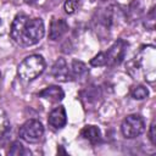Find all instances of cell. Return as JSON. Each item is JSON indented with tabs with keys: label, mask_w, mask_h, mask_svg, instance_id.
Instances as JSON below:
<instances>
[{
	"label": "cell",
	"mask_w": 156,
	"mask_h": 156,
	"mask_svg": "<svg viewBox=\"0 0 156 156\" xmlns=\"http://www.w3.org/2000/svg\"><path fill=\"white\" fill-rule=\"evenodd\" d=\"M45 33V26L41 18L29 17L24 13H18L15 16L10 35L15 43L21 46H32L38 44Z\"/></svg>",
	"instance_id": "obj_1"
},
{
	"label": "cell",
	"mask_w": 156,
	"mask_h": 156,
	"mask_svg": "<svg viewBox=\"0 0 156 156\" xmlns=\"http://www.w3.org/2000/svg\"><path fill=\"white\" fill-rule=\"evenodd\" d=\"M155 48L151 45L143 46L139 52L127 65V72L134 79H145L150 83L155 80Z\"/></svg>",
	"instance_id": "obj_2"
},
{
	"label": "cell",
	"mask_w": 156,
	"mask_h": 156,
	"mask_svg": "<svg viewBox=\"0 0 156 156\" xmlns=\"http://www.w3.org/2000/svg\"><path fill=\"white\" fill-rule=\"evenodd\" d=\"M128 43L123 39H117L106 51H101L90 60V65L94 67H113L119 65L127 52Z\"/></svg>",
	"instance_id": "obj_3"
},
{
	"label": "cell",
	"mask_w": 156,
	"mask_h": 156,
	"mask_svg": "<svg viewBox=\"0 0 156 156\" xmlns=\"http://www.w3.org/2000/svg\"><path fill=\"white\" fill-rule=\"evenodd\" d=\"M45 60L41 55L33 54L23 58L17 66V74L22 80L30 82L39 77L45 69Z\"/></svg>",
	"instance_id": "obj_4"
},
{
	"label": "cell",
	"mask_w": 156,
	"mask_h": 156,
	"mask_svg": "<svg viewBox=\"0 0 156 156\" xmlns=\"http://www.w3.org/2000/svg\"><path fill=\"white\" fill-rule=\"evenodd\" d=\"M115 23V10L113 6H108V7H104V9H99L95 11L93 20H91V24H93V29L96 32V34L99 37H108L111 28Z\"/></svg>",
	"instance_id": "obj_5"
},
{
	"label": "cell",
	"mask_w": 156,
	"mask_h": 156,
	"mask_svg": "<svg viewBox=\"0 0 156 156\" xmlns=\"http://www.w3.org/2000/svg\"><path fill=\"white\" fill-rule=\"evenodd\" d=\"M18 135L22 140L29 143V144H34L41 140L43 135H44V127L43 123L39 119L35 118H30L28 121H26L18 130Z\"/></svg>",
	"instance_id": "obj_6"
},
{
	"label": "cell",
	"mask_w": 156,
	"mask_h": 156,
	"mask_svg": "<svg viewBox=\"0 0 156 156\" xmlns=\"http://www.w3.org/2000/svg\"><path fill=\"white\" fill-rule=\"evenodd\" d=\"M121 132L124 138L134 139L145 132V121L140 115H128L121 124Z\"/></svg>",
	"instance_id": "obj_7"
},
{
	"label": "cell",
	"mask_w": 156,
	"mask_h": 156,
	"mask_svg": "<svg viewBox=\"0 0 156 156\" xmlns=\"http://www.w3.org/2000/svg\"><path fill=\"white\" fill-rule=\"evenodd\" d=\"M79 100L85 110H95L102 100L101 88L98 85H88L79 91Z\"/></svg>",
	"instance_id": "obj_8"
},
{
	"label": "cell",
	"mask_w": 156,
	"mask_h": 156,
	"mask_svg": "<svg viewBox=\"0 0 156 156\" xmlns=\"http://www.w3.org/2000/svg\"><path fill=\"white\" fill-rule=\"evenodd\" d=\"M51 76L58 82L72 80L71 69H69V67H68V65L63 57H58L55 61V63L52 65V68H51Z\"/></svg>",
	"instance_id": "obj_9"
},
{
	"label": "cell",
	"mask_w": 156,
	"mask_h": 156,
	"mask_svg": "<svg viewBox=\"0 0 156 156\" xmlns=\"http://www.w3.org/2000/svg\"><path fill=\"white\" fill-rule=\"evenodd\" d=\"M68 29H69V27H68V23L66 22V20L52 18L50 22V28H49V39L52 41H57L66 35Z\"/></svg>",
	"instance_id": "obj_10"
},
{
	"label": "cell",
	"mask_w": 156,
	"mask_h": 156,
	"mask_svg": "<svg viewBox=\"0 0 156 156\" xmlns=\"http://www.w3.org/2000/svg\"><path fill=\"white\" fill-rule=\"evenodd\" d=\"M48 123L55 130L62 129L67 123V113H66L65 107L60 105V106L55 107L54 110H51V112L49 113V117H48Z\"/></svg>",
	"instance_id": "obj_11"
},
{
	"label": "cell",
	"mask_w": 156,
	"mask_h": 156,
	"mask_svg": "<svg viewBox=\"0 0 156 156\" xmlns=\"http://www.w3.org/2000/svg\"><path fill=\"white\" fill-rule=\"evenodd\" d=\"M38 96L46 99L50 102H60L65 98V91L58 85H49V87L44 88L41 91H39Z\"/></svg>",
	"instance_id": "obj_12"
},
{
	"label": "cell",
	"mask_w": 156,
	"mask_h": 156,
	"mask_svg": "<svg viewBox=\"0 0 156 156\" xmlns=\"http://www.w3.org/2000/svg\"><path fill=\"white\" fill-rule=\"evenodd\" d=\"M80 136L85 140H88L91 145H96L101 141V132L96 126L87 124L80 129Z\"/></svg>",
	"instance_id": "obj_13"
},
{
	"label": "cell",
	"mask_w": 156,
	"mask_h": 156,
	"mask_svg": "<svg viewBox=\"0 0 156 156\" xmlns=\"http://www.w3.org/2000/svg\"><path fill=\"white\" fill-rule=\"evenodd\" d=\"M69 69H71L72 80H84L89 74V69L87 65L79 60H73Z\"/></svg>",
	"instance_id": "obj_14"
},
{
	"label": "cell",
	"mask_w": 156,
	"mask_h": 156,
	"mask_svg": "<svg viewBox=\"0 0 156 156\" xmlns=\"http://www.w3.org/2000/svg\"><path fill=\"white\" fill-rule=\"evenodd\" d=\"M7 154L9 155H12V156H21V155H30L32 152L28 149H26L21 141L15 140L10 145V149H9Z\"/></svg>",
	"instance_id": "obj_15"
},
{
	"label": "cell",
	"mask_w": 156,
	"mask_h": 156,
	"mask_svg": "<svg viewBox=\"0 0 156 156\" xmlns=\"http://www.w3.org/2000/svg\"><path fill=\"white\" fill-rule=\"evenodd\" d=\"M10 130V121L6 112L0 107V141L6 136Z\"/></svg>",
	"instance_id": "obj_16"
},
{
	"label": "cell",
	"mask_w": 156,
	"mask_h": 156,
	"mask_svg": "<svg viewBox=\"0 0 156 156\" xmlns=\"http://www.w3.org/2000/svg\"><path fill=\"white\" fill-rule=\"evenodd\" d=\"M130 96L134 100H144L145 98L149 96V90L146 87L139 84V85H134L130 89Z\"/></svg>",
	"instance_id": "obj_17"
},
{
	"label": "cell",
	"mask_w": 156,
	"mask_h": 156,
	"mask_svg": "<svg viewBox=\"0 0 156 156\" xmlns=\"http://www.w3.org/2000/svg\"><path fill=\"white\" fill-rule=\"evenodd\" d=\"M79 4H80V0H66L65 1V12L68 13V15H72L77 11V9L79 7Z\"/></svg>",
	"instance_id": "obj_18"
},
{
	"label": "cell",
	"mask_w": 156,
	"mask_h": 156,
	"mask_svg": "<svg viewBox=\"0 0 156 156\" xmlns=\"http://www.w3.org/2000/svg\"><path fill=\"white\" fill-rule=\"evenodd\" d=\"M149 139L152 145H156V139H155V121L151 122L150 129H149Z\"/></svg>",
	"instance_id": "obj_19"
},
{
	"label": "cell",
	"mask_w": 156,
	"mask_h": 156,
	"mask_svg": "<svg viewBox=\"0 0 156 156\" xmlns=\"http://www.w3.org/2000/svg\"><path fill=\"white\" fill-rule=\"evenodd\" d=\"M38 0H24V2L26 4H29V5H32V4H35Z\"/></svg>",
	"instance_id": "obj_20"
},
{
	"label": "cell",
	"mask_w": 156,
	"mask_h": 156,
	"mask_svg": "<svg viewBox=\"0 0 156 156\" xmlns=\"http://www.w3.org/2000/svg\"><path fill=\"white\" fill-rule=\"evenodd\" d=\"M1 26H2V21H1V18H0V28H1Z\"/></svg>",
	"instance_id": "obj_21"
},
{
	"label": "cell",
	"mask_w": 156,
	"mask_h": 156,
	"mask_svg": "<svg viewBox=\"0 0 156 156\" xmlns=\"http://www.w3.org/2000/svg\"><path fill=\"white\" fill-rule=\"evenodd\" d=\"M102 1H106V0H102Z\"/></svg>",
	"instance_id": "obj_22"
},
{
	"label": "cell",
	"mask_w": 156,
	"mask_h": 156,
	"mask_svg": "<svg viewBox=\"0 0 156 156\" xmlns=\"http://www.w3.org/2000/svg\"><path fill=\"white\" fill-rule=\"evenodd\" d=\"M0 76H1V74H0Z\"/></svg>",
	"instance_id": "obj_23"
}]
</instances>
